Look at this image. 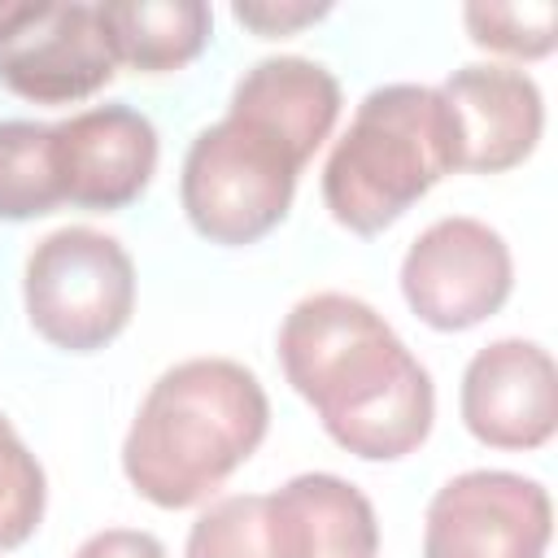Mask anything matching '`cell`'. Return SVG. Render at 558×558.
Segmentation results:
<instances>
[{"label": "cell", "mask_w": 558, "mask_h": 558, "mask_svg": "<svg viewBox=\"0 0 558 558\" xmlns=\"http://www.w3.org/2000/svg\"><path fill=\"white\" fill-rule=\"evenodd\" d=\"M458 122V170L501 174L519 166L545 126L541 87L523 70L462 65L436 87Z\"/></svg>", "instance_id": "cell-11"}, {"label": "cell", "mask_w": 558, "mask_h": 558, "mask_svg": "<svg viewBox=\"0 0 558 558\" xmlns=\"http://www.w3.org/2000/svg\"><path fill=\"white\" fill-rule=\"evenodd\" d=\"M61 201L96 214L131 205L157 170V126L131 105H96L52 126Z\"/></svg>", "instance_id": "cell-10"}, {"label": "cell", "mask_w": 558, "mask_h": 558, "mask_svg": "<svg viewBox=\"0 0 558 558\" xmlns=\"http://www.w3.org/2000/svg\"><path fill=\"white\" fill-rule=\"evenodd\" d=\"M187 558H275L262 493H235L201 510L187 532Z\"/></svg>", "instance_id": "cell-16"}, {"label": "cell", "mask_w": 558, "mask_h": 558, "mask_svg": "<svg viewBox=\"0 0 558 558\" xmlns=\"http://www.w3.org/2000/svg\"><path fill=\"white\" fill-rule=\"evenodd\" d=\"M231 113H244L292 144L305 161L340 118V83L305 57H266L231 92Z\"/></svg>", "instance_id": "cell-13"}, {"label": "cell", "mask_w": 558, "mask_h": 558, "mask_svg": "<svg viewBox=\"0 0 558 558\" xmlns=\"http://www.w3.org/2000/svg\"><path fill=\"white\" fill-rule=\"evenodd\" d=\"M74 558H166L161 541L153 532H135V527H105L96 536H87Z\"/></svg>", "instance_id": "cell-19"}, {"label": "cell", "mask_w": 558, "mask_h": 558, "mask_svg": "<svg viewBox=\"0 0 558 558\" xmlns=\"http://www.w3.org/2000/svg\"><path fill=\"white\" fill-rule=\"evenodd\" d=\"M270 427L257 375L231 357H187L157 375L122 440V471L161 510L205 501Z\"/></svg>", "instance_id": "cell-2"}, {"label": "cell", "mask_w": 558, "mask_h": 558, "mask_svg": "<svg viewBox=\"0 0 558 558\" xmlns=\"http://www.w3.org/2000/svg\"><path fill=\"white\" fill-rule=\"evenodd\" d=\"M301 166L305 157L292 144L227 109V118L205 126L183 157V214L209 244H257L288 218Z\"/></svg>", "instance_id": "cell-4"}, {"label": "cell", "mask_w": 558, "mask_h": 558, "mask_svg": "<svg viewBox=\"0 0 558 558\" xmlns=\"http://www.w3.org/2000/svg\"><path fill=\"white\" fill-rule=\"evenodd\" d=\"M35 4H13V0H0V44L13 35V26H22L26 22V13H31Z\"/></svg>", "instance_id": "cell-21"}, {"label": "cell", "mask_w": 558, "mask_h": 558, "mask_svg": "<svg viewBox=\"0 0 558 558\" xmlns=\"http://www.w3.org/2000/svg\"><path fill=\"white\" fill-rule=\"evenodd\" d=\"M113 61L144 74L187 65L205 44L214 13L201 0H105L96 4Z\"/></svg>", "instance_id": "cell-14"}, {"label": "cell", "mask_w": 558, "mask_h": 558, "mask_svg": "<svg viewBox=\"0 0 558 558\" xmlns=\"http://www.w3.org/2000/svg\"><path fill=\"white\" fill-rule=\"evenodd\" d=\"M61 205V179L52 157V126L9 118L0 122V218L26 222Z\"/></svg>", "instance_id": "cell-15"}, {"label": "cell", "mask_w": 558, "mask_h": 558, "mask_svg": "<svg viewBox=\"0 0 558 558\" xmlns=\"http://www.w3.org/2000/svg\"><path fill=\"white\" fill-rule=\"evenodd\" d=\"M549 493L514 471H462L436 488L423 523V558H545Z\"/></svg>", "instance_id": "cell-7"}, {"label": "cell", "mask_w": 558, "mask_h": 558, "mask_svg": "<svg viewBox=\"0 0 558 558\" xmlns=\"http://www.w3.org/2000/svg\"><path fill=\"white\" fill-rule=\"evenodd\" d=\"M279 362L327 436L366 462L405 458L432 432V375L401 336L349 292L296 301L279 327Z\"/></svg>", "instance_id": "cell-1"}, {"label": "cell", "mask_w": 558, "mask_h": 558, "mask_svg": "<svg viewBox=\"0 0 558 558\" xmlns=\"http://www.w3.org/2000/svg\"><path fill=\"white\" fill-rule=\"evenodd\" d=\"M462 423L493 449H541L558 427V371L532 340H493L462 371Z\"/></svg>", "instance_id": "cell-9"}, {"label": "cell", "mask_w": 558, "mask_h": 558, "mask_svg": "<svg viewBox=\"0 0 558 558\" xmlns=\"http://www.w3.org/2000/svg\"><path fill=\"white\" fill-rule=\"evenodd\" d=\"M113 48L96 4H35L0 44V83L35 105H65L113 78Z\"/></svg>", "instance_id": "cell-8"}, {"label": "cell", "mask_w": 558, "mask_h": 558, "mask_svg": "<svg viewBox=\"0 0 558 558\" xmlns=\"http://www.w3.org/2000/svg\"><path fill=\"white\" fill-rule=\"evenodd\" d=\"M510 283V248L480 218L432 222L401 262V296L436 331H466L484 323L506 305Z\"/></svg>", "instance_id": "cell-6"}, {"label": "cell", "mask_w": 558, "mask_h": 558, "mask_svg": "<svg viewBox=\"0 0 558 558\" xmlns=\"http://www.w3.org/2000/svg\"><path fill=\"white\" fill-rule=\"evenodd\" d=\"M275 558H375L379 523L371 501L340 475L310 471L266 493Z\"/></svg>", "instance_id": "cell-12"}, {"label": "cell", "mask_w": 558, "mask_h": 558, "mask_svg": "<svg viewBox=\"0 0 558 558\" xmlns=\"http://www.w3.org/2000/svg\"><path fill=\"white\" fill-rule=\"evenodd\" d=\"M453 170L458 122L445 96L423 83H388L366 92L336 140L323 166V201L340 227L379 235Z\"/></svg>", "instance_id": "cell-3"}, {"label": "cell", "mask_w": 558, "mask_h": 558, "mask_svg": "<svg viewBox=\"0 0 558 558\" xmlns=\"http://www.w3.org/2000/svg\"><path fill=\"white\" fill-rule=\"evenodd\" d=\"M327 4H235V17L257 35H288L305 22H318Z\"/></svg>", "instance_id": "cell-20"}, {"label": "cell", "mask_w": 558, "mask_h": 558, "mask_svg": "<svg viewBox=\"0 0 558 558\" xmlns=\"http://www.w3.org/2000/svg\"><path fill=\"white\" fill-rule=\"evenodd\" d=\"M44 466L22 445L13 423L0 414V554L31 541V532L44 519Z\"/></svg>", "instance_id": "cell-17"}, {"label": "cell", "mask_w": 558, "mask_h": 558, "mask_svg": "<svg viewBox=\"0 0 558 558\" xmlns=\"http://www.w3.org/2000/svg\"><path fill=\"white\" fill-rule=\"evenodd\" d=\"M466 31L480 48L532 61V57L554 52L558 9L549 0H536V4H471L466 9Z\"/></svg>", "instance_id": "cell-18"}, {"label": "cell", "mask_w": 558, "mask_h": 558, "mask_svg": "<svg viewBox=\"0 0 558 558\" xmlns=\"http://www.w3.org/2000/svg\"><path fill=\"white\" fill-rule=\"evenodd\" d=\"M26 318L65 349L96 353L122 336L135 310V266L126 248L96 227H61L26 257Z\"/></svg>", "instance_id": "cell-5"}]
</instances>
